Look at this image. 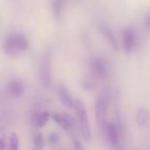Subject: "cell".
Returning a JSON list of instances; mask_svg holds the SVG:
<instances>
[{"label":"cell","mask_w":150,"mask_h":150,"mask_svg":"<svg viewBox=\"0 0 150 150\" xmlns=\"http://www.w3.org/2000/svg\"><path fill=\"white\" fill-rule=\"evenodd\" d=\"M73 107L76 110L79 119V125H80L81 131L82 136L86 142H90L92 134H91V128L89 125V117H88L87 110L84 103L80 99L73 100Z\"/></svg>","instance_id":"obj_2"},{"label":"cell","mask_w":150,"mask_h":150,"mask_svg":"<svg viewBox=\"0 0 150 150\" xmlns=\"http://www.w3.org/2000/svg\"><path fill=\"white\" fill-rule=\"evenodd\" d=\"M60 141V136L57 133H51L48 136V142L50 144L55 145Z\"/></svg>","instance_id":"obj_18"},{"label":"cell","mask_w":150,"mask_h":150,"mask_svg":"<svg viewBox=\"0 0 150 150\" xmlns=\"http://www.w3.org/2000/svg\"><path fill=\"white\" fill-rule=\"evenodd\" d=\"M136 120L139 126H145L148 122V112L144 107H140L138 108L136 114Z\"/></svg>","instance_id":"obj_13"},{"label":"cell","mask_w":150,"mask_h":150,"mask_svg":"<svg viewBox=\"0 0 150 150\" xmlns=\"http://www.w3.org/2000/svg\"><path fill=\"white\" fill-rule=\"evenodd\" d=\"M73 146H74V148L76 150H86L83 145L80 142V140L78 139H73Z\"/></svg>","instance_id":"obj_19"},{"label":"cell","mask_w":150,"mask_h":150,"mask_svg":"<svg viewBox=\"0 0 150 150\" xmlns=\"http://www.w3.org/2000/svg\"><path fill=\"white\" fill-rule=\"evenodd\" d=\"M19 149V137L16 133H13L9 138V150Z\"/></svg>","instance_id":"obj_16"},{"label":"cell","mask_w":150,"mask_h":150,"mask_svg":"<svg viewBox=\"0 0 150 150\" xmlns=\"http://www.w3.org/2000/svg\"><path fill=\"white\" fill-rule=\"evenodd\" d=\"M31 150H38V149H36V148H35V147H33V148H32V149H31Z\"/></svg>","instance_id":"obj_22"},{"label":"cell","mask_w":150,"mask_h":150,"mask_svg":"<svg viewBox=\"0 0 150 150\" xmlns=\"http://www.w3.org/2000/svg\"><path fill=\"white\" fill-rule=\"evenodd\" d=\"M34 147H35L38 150L42 149L45 146V139H44L43 134L42 133H35L33 138Z\"/></svg>","instance_id":"obj_15"},{"label":"cell","mask_w":150,"mask_h":150,"mask_svg":"<svg viewBox=\"0 0 150 150\" xmlns=\"http://www.w3.org/2000/svg\"><path fill=\"white\" fill-rule=\"evenodd\" d=\"M81 86L82 89H84V90L91 91L95 88V84L92 81L89 80V79H86V80L82 81Z\"/></svg>","instance_id":"obj_17"},{"label":"cell","mask_w":150,"mask_h":150,"mask_svg":"<svg viewBox=\"0 0 150 150\" xmlns=\"http://www.w3.org/2000/svg\"><path fill=\"white\" fill-rule=\"evenodd\" d=\"M51 11L53 16L57 23L62 21L63 10H64V1L62 0H53L51 1Z\"/></svg>","instance_id":"obj_12"},{"label":"cell","mask_w":150,"mask_h":150,"mask_svg":"<svg viewBox=\"0 0 150 150\" xmlns=\"http://www.w3.org/2000/svg\"><path fill=\"white\" fill-rule=\"evenodd\" d=\"M5 148V142L3 137L0 136V150H4Z\"/></svg>","instance_id":"obj_21"},{"label":"cell","mask_w":150,"mask_h":150,"mask_svg":"<svg viewBox=\"0 0 150 150\" xmlns=\"http://www.w3.org/2000/svg\"><path fill=\"white\" fill-rule=\"evenodd\" d=\"M134 150H138V149H134Z\"/></svg>","instance_id":"obj_23"},{"label":"cell","mask_w":150,"mask_h":150,"mask_svg":"<svg viewBox=\"0 0 150 150\" xmlns=\"http://www.w3.org/2000/svg\"><path fill=\"white\" fill-rule=\"evenodd\" d=\"M100 30L101 31L103 35L105 37L107 40L111 44V47L115 51L118 52L120 50V45H119L118 40H117V36L114 33V30L111 29V26L105 23H102L99 26Z\"/></svg>","instance_id":"obj_9"},{"label":"cell","mask_w":150,"mask_h":150,"mask_svg":"<svg viewBox=\"0 0 150 150\" xmlns=\"http://www.w3.org/2000/svg\"><path fill=\"white\" fill-rule=\"evenodd\" d=\"M144 24L146 29L150 30V10L148 12L147 14L146 15V16H145Z\"/></svg>","instance_id":"obj_20"},{"label":"cell","mask_w":150,"mask_h":150,"mask_svg":"<svg viewBox=\"0 0 150 150\" xmlns=\"http://www.w3.org/2000/svg\"><path fill=\"white\" fill-rule=\"evenodd\" d=\"M50 115L49 113L47 111H43L42 113H39V114H37L35 116V121H34V123H35V125L37 127H43L44 126H45V125L47 124L48 121L49 120Z\"/></svg>","instance_id":"obj_14"},{"label":"cell","mask_w":150,"mask_h":150,"mask_svg":"<svg viewBox=\"0 0 150 150\" xmlns=\"http://www.w3.org/2000/svg\"><path fill=\"white\" fill-rule=\"evenodd\" d=\"M29 48L27 37L21 32H10L4 38L3 51L9 57L16 58L26 52Z\"/></svg>","instance_id":"obj_1"},{"label":"cell","mask_w":150,"mask_h":150,"mask_svg":"<svg viewBox=\"0 0 150 150\" xmlns=\"http://www.w3.org/2000/svg\"><path fill=\"white\" fill-rule=\"evenodd\" d=\"M51 53L50 49H47L42 54L40 62L39 78L41 84L45 88L48 87L52 81Z\"/></svg>","instance_id":"obj_3"},{"label":"cell","mask_w":150,"mask_h":150,"mask_svg":"<svg viewBox=\"0 0 150 150\" xmlns=\"http://www.w3.org/2000/svg\"><path fill=\"white\" fill-rule=\"evenodd\" d=\"M7 90L11 96L20 98L24 94L26 86L23 82L19 79H12L7 83Z\"/></svg>","instance_id":"obj_10"},{"label":"cell","mask_w":150,"mask_h":150,"mask_svg":"<svg viewBox=\"0 0 150 150\" xmlns=\"http://www.w3.org/2000/svg\"><path fill=\"white\" fill-rule=\"evenodd\" d=\"M136 44V32L134 27L127 26L125 28L122 33V47L125 53L130 54Z\"/></svg>","instance_id":"obj_7"},{"label":"cell","mask_w":150,"mask_h":150,"mask_svg":"<svg viewBox=\"0 0 150 150\" xmlns=\"http://www.w3.org/2000/svg\"><path fill=\"white\" fill-rule=\"evenodd\" d=\"M105 133L108 142L117 150H124L122 138L124 129L120 128L115 122H109L105 127Z\"/></svg>","instance_id":"obj_5"},{"label":"cell","mask_w":150,"mask_h":150,"mask_svg":"<svg viewBox=\"0 0 150 150\" xmlns=\"http://www.w3.org/2000/svg\"><path fill=\"white\" fill-rule=\"evenodd\" d=\"M111 98V91L105 88L95 104V113L96 122L100 127H103L105 123V114Z\"/></svg>","instance_id":"obj_4"},{"label":"cell","mask_w":150,"mask_h":150,"mask_svg":"<svg viewBox=\"0 0 150 150\" xmlns=\"http://www.w3.org/2000/svg\"><path fill=\"white\" fill-rule=\"evenodd\" d=\"M89 70L94 77L105 79L109 75V67L106 60L101 57H95L89 62Z\"/></svg>","instance_id":"obj_6"},{"label":"cell","mask_w":150,"mask_h":150,"mask_svg":"<svg viewBox=\"0 0 150 150\" xmlns=\"http://www.w3.org/2000/svg\"><path fill=\"white\" fill-rule=\"evenodd\" d=\"M57 93H58L59 98L62 103L67 108H72L73 103V98L72 97L71 93L68 88L64 84H61L58 86L57 89Z\"/></svg>","instance_id":"obj_11"},{"label":"cell","mask_w":150,"mask_h":150,"mask_svg":"<svg viewBox=\"0 0 150 150\" xmlns=\"http://www.w3.org/2000/svg\"><path fill=\"white\" fill-rule=\"evenodd\" d=\"M52 118L56 124L65 131L70 132L74 127V120L70 114L67 113H54L52 114Z\"/></svg>","instance_id":"obj_8"}]
</instances>
